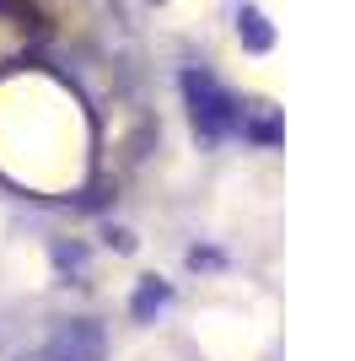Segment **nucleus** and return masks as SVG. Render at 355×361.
Here are the masks:
<instances>
[{
    "label": "nucleus",
    "instance_id": "obj_1",
    "mask_svg": "<svg viewBox=\"0 0 355 361\" xmlns=\"http://www.w3.org/2000/svg\"><path fill=\"white\" fill-rule=\"evenodd\" d=\"M183 92H189V108H194V130H199L205 140H221V135H232L237 124H242L237 103L216 87V81H210L205 71H189V75H183Z\"/></svg>",
    "mask_w": 355,
    "mask_h": 361
},
{
    "label": "nucleus",
    "instance_id": "obj_2",
    "mask_svg": "<svg viewBox=\"0 0 355 361\" xmlns=\"http://www.w3.org/2000/svg\"><path fill=\"white\" fill-rule=\"evenodd\" d=\"M108 340H103V324H92V318H70V324H59L49 334L44 356L49 361H103Z\"/></svg>",
    "mask_w": 355,
    "mask_h": 361
},
{
    "label": "nucleus",
    "instance_id": "obj_3",
    "mask_svg": "<svg viewBox=\"0 0 355 361\" xmlns=\"http://www.w3.org/2000/svg\"><path fill=\"white\" fill-rule=\"evenodd\" d=\"M167 302H173V286H167V281H156V275H146V281H140V291H135V302H130V313L140 318V324H151Z\"/></svg>",
    "mask_w": 355,
    "mask_h": 361
},
{
    "label": "nucleus",
    "instance_id": "obj_4",
    "mask_svg": "<svg viewBox=\"0 0 355 361\" xmlns=\"http://www.w3.org/2000/svg\"><path fill=\"white\" fill-rule=\"evenodd\" d=\"M237 38H242V44H248L253 54H264V49L275 44V32H269V22H264L259 11H253V6H248L242 16H237Z\"/></svg>",
    "mask_w": 355,
    "mask_h": 361
},
{
    "label": "nucleus",
    "instance_id": "obj_5",
    "mask_svg": "<svg viewBox=\"0 0 355 361\" xmlns=\"http://www.w3.org/2000/svg\"><path fill=\"white\" fill-rule=\"evenodd\" d=\"M259 108H264V103H259ZM242 135H253L259 146H275V140H280V124H275V114L264 108V114H253V119L242 124Z\"/></svg>",
    "mask_w": 355,
    "mask_h": 361
},
{
    "label": "nucleus",
    "instance_id": "obj_6",
    "mask_svg": "<svg viewBox=\"0 0 355 361\" xmlns=\"http://www.w3.org/2000/svg\"><path fill=\"white\" fill-rule=\"evenodd\" d=\"M22 361H49V356H44V350H38V356H22Z\"/></svg>",
    "mask_w": 355,
    "mask_h": 361
}]
</instances>
